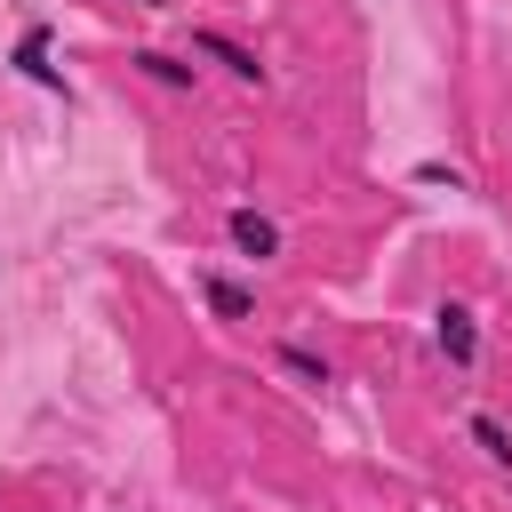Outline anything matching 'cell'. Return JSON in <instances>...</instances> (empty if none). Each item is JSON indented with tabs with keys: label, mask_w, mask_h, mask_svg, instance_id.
Listing matches in <instances>:
<instances>
[{
	"label": "cell",
	"mask_w": 512,
	"mask_h": 512,
	"mask_svg": "<svg viewBox=\"0 0 512 512\" xmlns=\"http://www.w3.org/2000/svg\"><path fill=\"white\" fill-rule=\"evenodd\" d=\"M144 80H160V88H200V64H184V56H168V48H136L128 56Z\"/></svg>",
	"instance_id": "4"
},
{
	"label": "cell",
	"mask_w": 512,
	"mask_h": 512,
	"mask_svg": "<svg viewBox=\"0 0 512 512\" xmlns=\"http://www.w3.org/2000/svg\"><path fill=\"white\" fill-rule=\"evenodd\" d=\"M200 296H208L216 320H256V296H248L240 280H224V272H200Z\"/></svg>",
	"instance_id": "5"
},
{
	"label": "cell",
	"mask_w": 512,
	"mask_h": 512,
	"mask_svg": "<svg viewBox=\"0 0 512 512\" xmlns=\"http://www.w3.org/2000/svg\"><path fill=\"white\" fill-rule=\"evenodd\" d=\"M224 232H232V248H240V256H256V264H272V256H280V224H272V216H256V208H232V216H224Z\"/></svg>",
	"instance_id": "3"
},
{
	"label": "cell",
	"mask_w": 512,
	"mask_h": 512,
	"mask_svg": "<svg viewBox=\"0 0 512 512\" xmlns=\"http://www.w3.org/2000/svg\"><path fill=\"white\" fill-rule=\"evenodd\" d=\"M136 8H176V0H136Z\"/></svg>",
	"instance_id": "10"
},
{
	"label": "cell",
	"mask_w": 512,
	"mask_h": 512,
	"mask_svg": "<svg viewBox=\"0 0 512 512\" xmlns=\"http://www.w3.org/2000/svg\"><path fill=\"white\" fill-rule=\"evenodd\" d=\"M192 56L224 64V72H232V80H248V88H264V64H256V48H240V40H224V32H192Z\"/></svg>",
	"instance_id": "2"
},
{
	"label": "cell",
	"mask_w": 512,
	"mask_h": 512,
	"mask_svg": "<svg viewBox=\"0 0 512 512\" xmlns=\"http://www.w3.org/2000/svg\"><path fill=\"white\" fill-rule=\"evenodd\" d=\"M280 368H288V376H304V384H328V360H320L312 344H280Z\"/></svg>",
	"instance_id": "8"
},
{
	"label": "cell",
	"mask_w": 512,
	"mask_h": 512,
	"mask_svg": "<svg viewBox=\"0 0 512 512\" xmlns=\"http://www.w3.org/2000/svg\"><path fill=\"white\" fill-rule=\"evenodd\" d=\"M432 344L448 368H480V320L472 304H432Z\"/></svg>",
	"instance_id": "1"
},
{
	"label": "cell",
	"mask_w": 512,
	"mask_h": 512,
	"mask_svg": "<svg viewBox=\"0 0 512 512\" xmlns=\"http://www.w3.org/2000/svg\"><path fill=\"white\" fill-rule=\"evenodd\" d=\"M16 72H24V80H40V88H64V72L48 64V24H32V32L16 40Z\"/></svg>",
	"instance_id": "6"
},
{
	"label": "cell",
	"mask_w": 512,
	"mask_h": 512,
	"mask_svg": "<svg viewBox=\"0 0 512 512\" xmlns=\"http://www.w3.org/2000/svg\"><path fill=\"white\" fill-rule=\"evenodd\" d=\"M464 432H472V448H480L488 464H504V472H512V432H504L488 408H472V424H464Z\"/></svg>",
	"instance_id": "7"
},
{
	"label": "cell",
	"mask_w": 512,
	"mask_h": 512,
	"mask_svg": "<svg viewBox=\"0 0 512 512\" xmlns=\"http://www.w3.org/2000/svg\"><path fill=\"white\" fill-rule=\"evenodd\" d=\"M416 184H448V192H464V176H456L448 160H416Z\"/></svg>",
	"instance_id": "9"
}]
</instances>
